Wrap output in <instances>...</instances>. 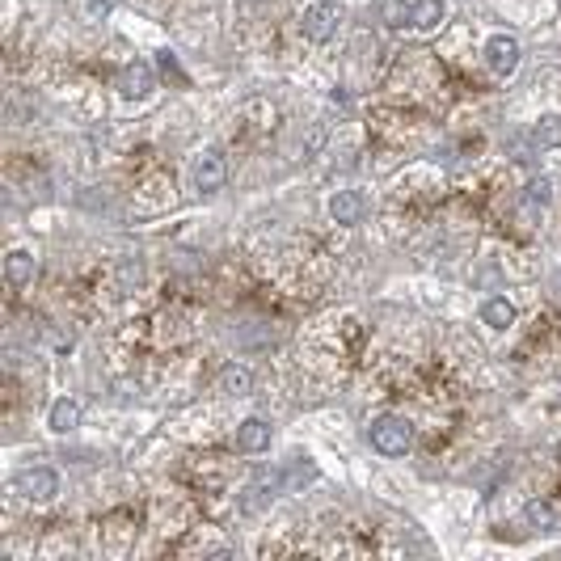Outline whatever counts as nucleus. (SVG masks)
<instances>
[{
    "mask_svg": "<svg viewBox=\"0 0 561 561\" xmlns=\"http://www.w3.org/2000/svg\"><path fill=\"white\" fill-rule=\"evenodd\" d=\"M337 21H342V13H337V4H329V0H317V4H308L305 17H300V30H305L308 43H329L337 34Z\"/></svg>",
    "mask_w": 561,
    "mask_h": 561,
    "instance_id": "nucleus-2",
    "label": "nucleus"
},
{
    "mask_svg": "<svg viewBox=\"0 0 561 561\" xmlns=\"http://www.w3.org/2000/svg\"><path fill=\"white\" fill-rule=\"evenodd\" d=\"M549 199H553V182H549V177H532L528 182V203L532 207H545Z\"/></svg>",
    "mask_w": 561,
    "mask_h": 561,
    "instance_id": "nucleus-17",
    "label": "nucleus"
},
{
    "mask_svg": "<svg viewBox=\"0 0 561 561\" xmlns=\"http://www.w3.org/2000/svg\"><path fill=\"white\" fill-rule=\"evenodd\" d=\"M47 427L55 435H72L80 427V401L72 397H60L55 405H51V414H47Z\"/></svg>",
    "mask_w": 561,
    "mask_h": 561,
    "instance_id": "nucleus-9",
    "label": "nucleus"
},
{
    "mask_svg": "<svg viewBox=\"0 0 561 561\" xmlns=\"http://www.w3.org/2000/svg\"><path fill=\"white\" fill-rule=\"evenodd\" d=\"M17 490L30 498V502H51V498L60 494V477H55L51 468H26V473L17 477Z\"/></svg>",
    "mask_w": 561,
    "mask_h": 561,
    "instance_id": "nucleus-6",
    "label": "nucleus"
},
{
    "mask_svg": "<svg viewBox=\"0 0 561 561\" xmlns=\"http://www.w3.org/2000/svg\"><path fill=\"white\" fill-rule=\"evenodd\" d=\"M524 519H528V528L549 532V528H557V507L545 502V498H532L528 507H524Z\"/></svg>",
    "mask_w": 561,
    "mask_h": 561,
    "instance_id": "nucleus-14",
    "label": "nucleus"
},
{
    "mask_svg": "<svg viewBox=\"0 0 561 561\" xmlns=\"http://www.w3.org/2000/svg\"><path fill=\"white\" fill-rule=\"evenodd\" d=\"M228 182V160H224V152H203V157L194 160V191H203V194H211V191H220Z\"/></svg>",
    "mask_w": 561,
    "mask_h": 561,
    "instance_id": "nucleus-4",
    "label": "nucleus"
},
{
    "mask_svg": "<svg viewBox=\"0 0 561 561\" xmlns=\"http://www.w3.org/2000/svg\"><path fill=\"white\" fill-rule=\"evenodd\" d=\"M215 388L228 393V397H249V393H254V376H249V368H240V363H228V368L215 376Z\"/></svg>",
    "mask_w": 561,
    "mask_h": 561,
    "instance_id": "nucleus-11",
    "label": "nucleus"
},
{
    "mask_svg": "<svg viewBox=\"0 0 561 561\" xmlns=\"http://www.w3.org/2000/svg\"><path fill=\"white\" fill-rule=\"evenodd\" d=\"M114 279H118V288H123V291H135L140 283H144V257H135V254L118 257V266H114Z\"/></svg>",
    "mask_w": 561,
    "mask_h": 561,
    "instance_id": "nucleus-15",
    "label": "nucleus"
},
{
    "mask_svg": "<svg viewBox=\"0 0 561 561\" xmlns=\"http://www.w3.org/2000/svg\"><path fill=\"white\" fill-rule=\"evenodd\" d=\"M443 17H448V4L443 0H418L414 9H410V26L414 30H439Z\"/></svg>",
    "mask_w": 561,
    "mask_h": 561,
    "instance_id": "nucleus-12",
    "label": "nucleus"
},
{
    "mask_svg": "<svg viewBox=\"0 0 561 561\" xmlns=\"http://www.w3.org/2000/svg\"><path fill=\"white\" fill-rule=\"evenodd\" d=\"M481 321H485L490 329H507V325H515V305L507 296H494V300L481 305Z\"/></svg>",
    "mask_w": 561,
    "mask_h": 561,
    "instance_id": "nucleus-13",
    "label": "nucleus"
},
{
    "mask_svg": "<svg viewBox=\"0 0 561 561\" xmlns=\"http://www.w3.org/2000/svg\"><path fill=\"white\" fill-rule=\"evenodd\" d=\"M519 38H511V34H494L490 43H485V64H490V72H498V77H511L515 68H519Z\"/></svg>",
    "mask_w": 561,
    "mask_h": 561,
    "instance_id": "nucleus-3",
    "label": "nucleus"
},
{
    "mask_svg": "<svg viewBox=\"0 0 561 561\" xmlns=\"http://www.w3.org/2000/svg\"><path fill=\"white\" fill-rule=\"evenodd\" d=\"M89 9H94V13H97V9L106 13V9H110V0H89Z\"/></svg>",
    "mask_w": 561,
    "mask_h": 561,
    "instance_id": "nucleus-18",
    "label": "nucleus"
},
{
    "mask_svg": "<svg viewBox=\"0 0 561 561\" xmlns=\"http://www.w3.org/2000/svg\"><path fill=\"white\" fill-rule=\"evenodd\" d=\"M152 85H157V77H152V64H144V60H135V64H127L123 72H118V94L127 97V102L148 97L152 94Z\"/></svg>",
    "mask_w": 561,
    "mask_h": 561,
    "instance_id": "nucleus-5",
    "label": "nucleus"
},
{
    "mask_svg": "<svg viewBox=\"0 0 561 561\" xmlns=\"http://www.w3.org/2000/svg\"><path fill=\"white\" fill-rule=\"evenodd\" d=\"M532 144L536 148H561V118L557 114H549V118H541V123L532 127Z\"/></svg>",
    "mask_w": 561,
    "mask_h": 561,
    "instance_id": "nucleus-16",
    "label": "nucleus"
},
{
    "mask_svg": "<svg viewBox=\"0 0 561 561\" xmlns=\"http://www.w3.org/2000/svg\"><path fill=\"white\" fill-rule=\"evenodd\" d=\"M329 215H334V224H359V220H363V199L354 191H334Z\"/></svg>",
    "mask_w": 561,
    "mask_h": 561,
    "instance_id": "nucleus-10",
    "label": "nucleus"
},
{
    "mask_svg": "<svg viewBox=\"0 0 561 561\" xmlns=\"http://www.w3.org/2000/svg\"><path fill=\"white\" fill-rule=\"evenodd\" d=\"M371 448L380 456H405L414 448V427L397 414H385L380 422H371Z\"/></svg>",
    "mask_w": 561,
    "mask_h": 561,
    "instance_id": "nucleus-1",
    "label": "nucleus"
},
{
    "mask_svg": "<svg viewBox=\"0 0 561 561\" xmlns=\"http://www.w3.org/2000/svg\"><path fill=\"white\" fill-rule=\"evenodd\" d=\"M266 448H271V427L262 418H245L237 427V451L257 456V451H266Z\"/></svg>",
    "mask_w": 561,
    "mask_h": 561,
    "instance_id": "nucleus-7",
    "label": "nucleus"
},
{
    "mask_svg": "<svg viewBox=\"0 0 561 561\" xmlns=\"http://www.w3.org/2000/svg\"><path fill=\"white\" fill-rule=\"evenodd\" d=\"M34 274H38V257H34L30 249H13V254L4 257V279H9L13 288L34 283Z\"/></svg>",
    "mask_w": 561,
    "mask_h": 561,
    "instance_id": "nucleus-8",
    "label": "nucleus"
}]
</instances>
